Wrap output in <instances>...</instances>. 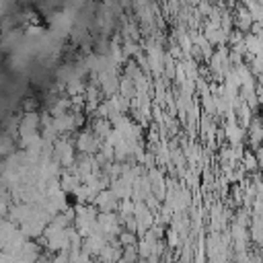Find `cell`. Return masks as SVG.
Here are the masks:
<instances>
[{
    "label": "cell",
    "mask_w": 263,
    "mask_h": 263,
    "mask_svg": "<svg viewBox=\"0 0 263 263\" xmlns=\"http://www.w3.org/2000/svg\"><path fill=\"white\" fill-rule=\"evenodd\" d=\"M74 144H76V148H78L82 154H92V156H95V154L101 152L103 140H101L92 129H80V132L76 134Z\"/></svg>",
    "instance_id": "1"
},
{
    "label": "cell",
    "mask_w": 263,
    "mask_h": 263,
    "mask_svg": "<svg viewBox=\"0 0 263 263\" xmlns=\"http://www.w3.org/2000/svg\"><path fill=\"white\" fill-rule=\"evenodd\" d=\"M53 127H55V132H58L60 136H64V134H68V132H74V129H76V123H74L72 111L66 113V115L53 117Z\"/></svg>",
    "instance_id": "5"
},
{
    "label": "cell",
    "mask_w": 263,
    "mask_h": 263,
    "mask_svg": "<svg viewBox=\"0 0 263 263\" xmlns=\"http://www.w3.org/2000/svg\"><path fill=\"white\" fill-rule=\"evenodd\" d=\"M249 10H251V14H253V21L255 23H263V6L259 4V0L257 2H253L251 6H247Z\"/></svg>",
    "instance_id": "10"
},
{
    "label": "cell",
    "mask_w": 263,
    "mask_h": 263,
    "mask_svg": "<svg viewBox=\"0 0 263 263\" xmlns=\"http://www.w3.org/2000/svg\"><path fill=\"white\" fill-rule=\"evenodd\" d=\"M117 240H119V245L125 249V247H136L140 240L136 238V232H132V230H121L119 234H117Z\"/></svg>",
    "instance_id": "8"
},
{
    "label": "cell",
    "mask_w": 263,
    "mask_h": 263,
    "mask_svg": "<svg viewBox=\"0 0 263 263\" xmlns=\"http://www.w3.org/2000/svg\"><path fill=\"white\" fill-rule=\"evenodd\" d=\"M245 37H247V33H242L240 29H232L230 31V35H228V47L232 49V47H236V45H242L245 43Z\"/></svg>",
    "instance_id": "9"
},
{
    "label": "cell",
    "mask_w": 263,
    "mask_h": 263,
    "mask_svg": "<svg viewBox=\"0 0 263 263\" xmlns=\"http://www.w3.org/2000/svg\"><path fill=\"white\" fill-rule=\"evenodd\" d=\"M23 107H25V113H31V111H35V109H37V101L29 97V99L23 103Z\"/></svg>",
    "instance_id": "12"
},
{
    "label": "cell",
    "mask_w": 263,
    "mask_h": 263,
    "mask_svg": "<svg viewBox=\"0 0 263 263\" xmlns=\"http://www.w3.org/2000/svg\"><path fill=\"white\" fill-rule=\"evenodd\" d=\"M119 201L121 199L111 189H103L95 197V205L99 208V212H115V210H119Z\"/></svg>",
    "instance_id": "2"
},
{
    "label": "cell",
    "mask_w": 263,
    "mask_h": 263,
    "mask_svg": "<svg viewBox=\"0 0 263 263\" xmlns=\"http://www.w3.org/2000/svg\"><path fill=\"white\" fill-rule=\"evenodd\" d=\"M41 127V115L37 111H31V113H25L21 123H18V134L21 138L23 136H33L37 134V129Z\"/></svg>",
    "instance_id": "3"
},
{
    "label": "cell",
    "mask_w": 263,
    "mask_h": 263,
    "mask_svg": "<svg viewBox=\"0 0 263 263\" xmlns=\"http://www.w3.org/2000/svg\"><path fill=\"white\" fill-rule=\"evenodd\" d=\"M232 14H234V27L240 29L242 33H251V27L255 23L251 10L247 6H242V4H236V8L232 10Z\"/></svg>",
    "instance_id": "4"
},
{
    "label": "cell",
    "mask_w": 263,
    "mask_h": 263,
    "mask_svg": "<svg viewBox=\"0 0 263 263\" xmlns=\"http://www.w3.org/2000/svg\"><path fill=\"white\" fill-rule=\"evenodd\" d=\"M10 152H12V138L6 136L4 142H2V156H8Z\"/></svg>",
    "instance_id": "11"
},
{
    "label": "cell",
    "mask_w": 263,
    "mask_h": 263,
    "mask_svg": "<svg viewBox=\"0 0 263 263\" xmlns=\"http://www.w3.org/2000/svg\"><path fill=\"white\" fill-rule=\"evenodd\" d=\"M240 164H242V168L247 173H255L259 168V158H257L255 150H247L245 156H242V160H240Z\"/></svg>",
    "instance_id": "7"
},
{
    "label": "cell",
    "mask_w": 263,
    "mask_h": 263,
    "mask_svg": "<svg viewBox=\"0 0 263 263\" xmlns=\"http://www.w3.org/2000/svg\"><path fill=\"white\" fill-rule=\"evenodd\" d=\"M39 33H41V29H39L37 25H35V27H29V29H27V35H29V37H31V35H39Z\"/></svg>",
    "instance_id": "13"
},
{
    "label": "cell",
    "mask_w": 263,
    "mask_h": 263,
    "mask_svg": "<svg viewBox=\"0 0 263 263\" xmlns=\"http://www.w3.org/2000/svg\"><path fill=\"white\" fill-rule=\"evenodd\" d=\"M253 109L249 107V103L247 101H240V105H238V109H236V121L240 123V127H249L251 125V121H253Z\"/></svg>",
    "instance_id": "6"
}]
</instances>
